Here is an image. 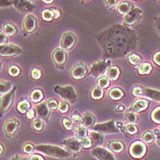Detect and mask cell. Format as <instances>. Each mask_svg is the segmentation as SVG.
I'll return each mask as SVG.
<instances>
[{
  "instance_id": "1",
  "label": "cell",
  "mask_w": 160,
  "mask_h": 160,
  "mask_svg": "<svg viewBox=\"0 0 160 160\" xmlns=\"http://www.w3.org/2000/svg\"><path fill=\"white\" fill-rule=\"evenodd\" d=\"M106 58H119L136 48V33L123 25H113L97 36Z\"/></svg>"
},
{
  "instance_id": "2",
  "label": "cell",
  "mask_w": 160,
  "mask_h": 160,
  "mask_svg": "<svg viewBox=\"0 0 160 160\" xmlns=\"http://www.w3.org/2000/svg\"><path fill=\"white\" fill-rule=\"evenodd\" d=\"M35 149L46 156L57 158H67L71 156V153H69L67 150L62 148H59L57 146L38 145V146L35 147Z\"/></svg>"
},
{
  "instance_id": "3",
  "label": "cell",
  "mask_w": 160,
  "mask_h": 160,
  "mask_svg": "<svg viewBox=\"0 0 160 160\" xmlns=\"http://www.w3.org/2000/svg\"><path fill=\"white\" fill-rule=\"evenodd\" d=\"M54 92L63 99L69 101L70 102L73 103V102H76L78 100L76 92L72 86H55Z\"/></svg>"
},
{
  "instance_id": "4",
  "label": "cell",
  "mask_w": 160,
  "mask_h": 160,
  "mask_svg": "<svg viewBox=\"0 0 160 160\" xmlns=\"http://www.w3.org/2000/svg\"><path fill=\"white\" fill-rule=\"evenodd\" d=\"M92 131L98 132L100 134L104 133V134H115L119 132V129L115 125V123L113 121H109L105 123H97L92 126Z\"/></svg>"
},
{
  "instance_id": "5",
  "label": "cell",
  "mask_w": 160,
  "mask_h": 160,
  "mask_svg": "<svg viewBox=\"0 0 160 160\" xmlns=\"http://www.w3.org/2000/svg\"><path fill=\"white\" fill-rule=\"evenodd\" d=\"M147 152V147L145 146L144 143L136 141L131 145L129 148V154L134 158H142Z\"/></svg>"
},
{
  "instance_id": "6",
  "label": "cell",
  "mask_w": 160,
  "mask_h": 160,
  "mask_svg": "<svg viewBox=\"0 0 160 160\" xmlns=\"http://www.w3.org/2000/svg\"><path fill=\"white\" fill-rule=\"evenodd\" d=\"M142 18V10L138 8H133L127 15L123 18V22L127 26H133L140 21Z\"/></svg>"
},
{
  "instance_id": "7",
  "label": "cell",
  "mask_w": 160,
  "mask_h": 160,
  "mask_svg": "<svg viewBox=\"0 0 160 160\" xmlns=\"http://www.w3.org/2000/svg\"><path fill=\"white\" fill-rule=\"evenodd\" d=\"M110 63H111L110 60H104V61L97 62V63H95V64L92 65L90 72H91L92 75H93V76L102 75V73H104L105 72H107V69H108Z\"/></svg>"
},
{
  "instance_id": "8",
  "label": "cell",
  "mask_w": 160,
  "mask_h": 160,
  "mask_svg": "<svg viewBox=\"0 0 160 160\" xmlns=\"http://www.w3.org/2000/svg\"><path fill=\"white\" fill-rule=\"evenodd\" d=\"M92 154L98 160H115L113 155L107 149L102 148H95L92 149Z\"/></svg>"
},
{
  "instance_id": "9",
  "label": "cell",
  "mask_w": 160,
  "mask_h": 160,
  "mask_svg": "<svg viewBox=\"0 0 160 160\" xmlns=\"http://www.w3.org/2000/svg\"><path fill=\"white\" fill-rule=\"evenodd\" d=\"M15 90L16 89L13 88V90H11L9 92H8L5 95H2V98H1V112H2V114L5 112L8 111V109L11 105L13 99H14V95H15Z\"/></svg>"
},
{
  "instance_id": "10",
  "label": "cell",
  "mask_w": 160,
  "mask_h": 160,
  "mask_svg": "<svg viewBox=\"0 0 160 160\" xmlns=\"http://www.w3.org/2000/svg\"><path fill=\"white\" fill-rule=\"evenodd\" d=\"M63 144L66 147V148L69 150V152H71V153H78V152H80L81 148H82L81 142L77 138H68V139H65L63 141Z\"/></svg>"
},
{
  "instance_id": "11",
  "label": "cell",
  "mask_w": 160,
  "mask_h": 160,
  "mask_svg": "<svg viewBox=\"0 0 160 160\" xmlns=\"http://www.w3.org/2000/svg\"><path fill=\"white\" fill-rule=\"evenodd\" d=\"M75 42H76V38L74 36V34L68 32L63 35L62 42H61V46L63 49H70L73 47Z\"/></svg>"
},
{
  "instance_id": "12",
  "label": "cell",
  "mask_w": 160,
  "mask_h": 160,
  "mask_svg": "<svg viewBox=\"0 0 160 160\" xmlns=\"http://www.w3.org/2000/svg\"><path fill=\"white\" fill-rule=\"evenodd\" d=\"M21 52V49L14 45H4L1 46V56H15Z\"/></svg>"
},
{
  "instance_id": "13",
  "label": "cell",
  "mask_w": 160,
  "mask_h": 160,
  "mask_svg": "<svg viewBox=\"0 0 160 160\" xmlns=\"http://www.w3.org/2000/svg\"><path fill=\"white\" fill-rule=\"evenodd\" d=\"M13 4L15 5V8L18 9L19 11L22 12H30L35 7L31 4L29 1H25V0H18V1H14Z\"/></svg>"
},
{
  "instance_id": "14",
  "label": "cell",
  "mask_w": 160,
  "mask_h": 160,
  "mask_svg": "<svg viewBox=\"0 0 160 160\" xmlns=\"http://www.w3.org/2000/svg\"><path fill=\"white\" fill-rule=\"evenodd\" d=\"M37 26V19L32 15H28L24 20V28L28 32H32Z\"/></svg>"
},
{
  "instance_id": "15",
  "label": "cell",
  "mask_w": 160,
  "mask_h": 160,
  "mask_svg": "<svg viewBox=\"0 0 160 160\" xmlns=\"http://www.w3.org/2000/svg\"><path fill=\"white\" fill-rule=\"evenodd\" d=\"M18 127V122L17 120H14V119H11V120H8L5 123V125H4V131L5 133H7L8 135L9 136H12L14 135L16 132H17V129Z\"/></svg>"
},
{
  "instance_id": "16",
  "label": "cell",
  "mask_w": 160,
  "mask_h": 160,
  "mask_svg": "<svg viewBox=\"0 0 160 160\" xmlns=\"http://www.w3.org/2000/svg\"><path fill=\"white\" fill-rule=\"evenodd\" d=\"M48 104L46 102H41L39 104H38L37 106L35 107V110L37 112L38 115L40 118H43L45 120H47L49 116V106H47Z\"/></svg>"
},
{
  "instance_id": "17",
  "label": "cell",
  "mask_w": 160,
  "mask_h": 160,
  "mask_svg": "<svg viewBox=\"0 0 160 160\" xmlns=\"http://www.w3.org/2000/svg\"><path fill=\"white\" fill-rule=\"evenodd\" d=\"M87 72H88L87 67L83 66V65H77L72 69V75L74 79H82L86 75Z\"/></svg>"
},
{
  "instance_id": "18",
  "label": "cell",
  "mask_w": 160,
  "mask_h": 160,
  "mask_svg": "<svg viewBox=\"0 0 160 160\" xmlns=\"http://www.w3.org/2000/svg\"><path fill=\"white\" fill-rule=\"evenodd\" d=\"M148 107V102L146 100H136L133 102L131 106V110L135 112L144 111Z\"/></svg>"
},
{
  "instance_id": "19",
  "label": "cell",
  "mask_w": 160,
  "mask_h": 160,
  "mask_svg": "<svg viewBox=\"0 0 160 160\" xmlns=\"http://www.w3.org/2000/svg\"><path fill=\"white\" fill-rule=\"evenodd\" d=\"M53 60L56 64L62 65L66 61V52L64 49H57L53 52Z\"/></svg>"
},
{
  "instance_id": "20",
  "label": "cell",
  "mask_w": 160,
  "mask_h": 160,
  "mask_svg": "<svg viewBox=\"0 0 160 160\" xmlns=\"http://www.w3.org/2000/svg\"><path fill=\"white\" fill-rule=\"evenodd\" d=\"M142 95L150 99H153V100H156V101H160L159 91H156V90H152V89H143Z\"/></svg>"
},
{
  "instance_id": "21",
  "label": "cell",
  "mask_w": 160,
  "mask_h": 160,
  "mask_svg": "<svg viewBox=\"0 0 160 160\" xmlns=\"http://www.w3.org/2000/svg\"><path fill=\"white\" fill-rule=\"evenodd\" d=\"M90 138L92 139V146H100L102 144L103 142V136L102 134H100L98 132H95V131H92L90 133Z\"/></svg>"
},
{
  "instance_id": "22",
  "label": "cell",
  "mask_w": 160,
  "mask_h": 160,
  "mask_svg": "<svg viewBox=\"0 0 160 160\" xmlns=\"http://www.w3.org/2000/svg\"><path fill=\"white\" fill-rule=\"evenodd\" d=\"M117 10L121 15H127L128 13L131 11V3L127 1L120 2L117 6Z\"/></svg>"
},
{
  "instance_id": "23",
  "label": "cell",
  "mask_w": 160,
  "mask_h": 160,
  "mask_svg": "<svg viewBox=\"0 0 160 160\" xmlns=\"http://www.w3.org/2000/svg\"><path fill=\"white\" fill-rule=\"evenodd\" d=\"M82 120H83L82 125L84 127H91V126H92L93 123H94V121H95L94 120V116L92 113H90V112H86V113L83 114Z\"/></svg>"
},
{
  "instance_id": "24",
  "label": "cell",
  "mask_w": 160,
  "mask_h": 160,
  "mask_svg": "<svg viewBox=\"0 0 160 160\" xmlns=\"http://www.w3.org/2000/svg\"><path fill=\"white\" fill-rule=\"evenodd\" d=\"M109 148L114 153H120L123 150V144L119 141H112L109 144Z\"/></svg>"
},
{
  "instance_id": "25",
  "label": "cell",
  "mask_w": 160,
  "mask_h": 160,
  "mask_svg": "<svg viewBox=\"0 0 160 160\" xmlns=\"http://www.w3.org/2000/svg\"><path fill=\"white\" fill-rule=\"evenodd\" d=\"M119 74H120V71H119V69H118L117 67H111V68L108 69L107 72H106L107 77H108L109 79H111V80H113V81L116 80V79L118 78Z\"/></svg>"
},
{
  "instance_id": "26",
  "label": "cell",
  "mask_w": 160,
  "mask_h": 160,
  "mask_svg": "<svg viewBox=\"0 0 160 160\" xmlns=\"http://www.w3.org/2000/svg\"><path fill=\"white\" fill-rule=\"evenodd\" d=\"M109 95L112 100H119L123 97V92L120 90V89H117V88H114V89H112L109 92Z\"/></svg>"
},
{
  "instance_id": "27",
  "label": "cell",
  "mask_w": 160,
  "mask_h": 160,
  "mask_svg": "<svg viewBox=\"0 0 160 160\" xmlns=\"http://www.w3.org/2000/svg\"><path fill=\"white\" fill-rule=\"evenodd\" d=\"M87 136V129L86 127H84L83 125H80L77 130H76V137L77 139L81 140L84 137H86Z\"/></svg>"
},
{
  "instance_id": "28",
  "label": "cell",
  "mask_w": 160,
  "mask_h": 160,
  "mask_svg": "<svg viewBox=\"0 0 160 160\" xmlns=\"http://www.w3.org/2000/svg\"><path fill=\"white\" fill-rule=\"evenodd\" d=\"M152 71V66L149 63H143L138 67V72L140 74H148Z\"/></svg>"
},
{
  "instance_id": "29",
  "label": "cell",
  "mask_w": 160,
  "mask_h": 160,
  "mask_svg": "<svg viewBox=\"0 0 160 160\" xmlns=\"http://www.w3.org/2000/svg\"><path fill=\"white\" fill-rule=\"evenodd\" d=\"M43 98V94L42 92L39 90H35L32 92L31 95H30V99L34 102H38L39 101H41V99Z\"/></svg>"
},
{
  "instance_id": "30",
  "label": "cell",
  "mask_w": 160,
  "mask_h": 160,
  "mask_svg": "<svg viewBox=\"0 0 160 160\" xmlns=\"http://www.w3.org/2000/svg\"><path fill=\"white\" fill-rule=\"evenodd\" d=\"M142 139H143L146 143L150 144V143H152V142H154V141L156 140V136H155L154 133H152V132H146V133L143 134Z\"/></svg>"
},
{
  "instance_id": "31",
  "label": "cell",
  "mask_w": 160,
  "mask_h": 160,
  "mask_svg": "<svg viewBox=\"0 0 160 160\" xmlns=\"http://www.w3.org/2000/svg\"><path fill=\"white\" fill-rule=\"evenodd\" d=\"M103 96V91L101 87H94L92 91V97L93 99H100Z\"/></svg>"
},
{
  "instance_id": "32",
  "label": "cell",
  "mask_w": 160,
  "mask_h": 160,
  "mask_svg": "<svg viewBox=\"0 0 160 160\" xmlns=\"http://www.w3.org/2000/svg\"><path fill=\"white\" fill-rule=\"evenodd\" d=\"M124 118H125V120H126L129 123H134L137 121V116H136V113L133 112H126V113L124 114Z\"/></svg>"
},
{
  "instance_id": "33",
  "label": "cell",
  "mask_w": 160,
  "mask_h": 160,
  "mask_svg": "<svg viewBox=\"0 0 160 160\" xmlns=\"http://www.w3.org/2000/svg\"><path fill=\"white\" fill-rule=\"evenodd\" d=\"M4 32L7 35H13L16 33V28L11 24H7L4 26Z\"/></svg>"
},
{
  "instance_id": "34",
  "label": "cell",
  "mask_w": 160,
  "mask_h": 160,
  "mask_svg": "<svg viewBox=\"0 0 160 160\" xmlns=\"http://www.w3.org/2000/svg\"><path fill=\"white\" fill-rule=\"evenodd\" d=\"M80 142H81V145H82V147L84 148H90L92 146V139L91 138H89V137H84V138H82V139H81L80 140Z\"/></svg>"
},
{
  "instance_id": "35",
  "label": "cell",
  "mask_w": 160,
  "mask_h": 160,
  "mask_svg": "<svg viewBox=\"0 0 160 160\" xmlns=\"http://www.w3.org/2000/svg\"><path fill=\"white\" fill-rule=\"evenodd\" d=\"M124 129L127 133H129L130 135H135L137 133V128L135 124L133 123H128L127 125L124 126Z\"/></svg>"
},
{
  "instance_id": "36",
  "label": "cell",
  "mask_w": 160,
  "mask_h": 160,
  "mask_svg": "<svg viewBox=\"0 0 160 160\" xmlns=\"http://www.w3.org/2000/svg\"><path fill=\"white\" fill-rule=\"evenodd\" d=\"M29 108V103L28 102H21L18 104V110L20 112H26Z\"/></svg>"
},
{
  "instance_id": "37",
  "label": "cell",
  "mask_w": 160,
  "mask_h": 160,
  "mask_svg": "<svg viewBox=\"0 0 160 160\" xmlns=\"http://www.w3.org/2000/svg\"><path fill=\"white\" fill-rule=\"evenodd\" d=\"M42 18L44 20H51L54 18V12L52 10L46 9L42 12Z\"/></svg>"
},
{
  "instance_id": "38",
  "label": "cell",
  "mask_w": 160,
  "mask_h": 160,
  "mask_svg": "<svg viewBox=\"0 0 160 160\" xmlns=\"http://www.w3.org/2000/svg\"><path fill=\"white\" fill-rule=\"evenodd\" d=\"M152 119L155 123H160V107L155 109L152 112Z\"/></svg>"
},
{
  "instance_id": "39",
  "label": "cell",
  "mask_w": 160,
  "mask_h": 160,
  "mask_svg": "<svg viewBox=\"0 0 160 160\" xmlns=\"http://www.w3.org/2000/svg\"><path fill=\"white\" fill-rule=\"evenodd\" d=\"M11 88V83L9 82H1V94L3 95Z\"/></svg>"
},
{
  "instance_id": "40",
  "label": "cell",
  "mask_w": 160,
  "mask_h": 160,
  "mask_svg": "<svg viewBox=\"0 0 160 160\" xmlns=\"http://www.w3.org/2000/svg\"><path fill=\"white\" fill-rule=\"evenodd\" d=\"M44 126V123L41 119H36L33 122V128L37 131H40Z\"/></svg>"
},
{
  "instance_id": "41",
  "label": "cell",
  "mask_w": 160,
  "mask_h": 160,
  "mask_svg": "<svg viewBox=\"0 0 160 160\" xmlns=\"http://www.w3.org/2000/svg\"><path fill=\"white\" fill-rule=\"evenodd\" d=\"M98 85L101 88H106L109 85V80L105 77H101L98 79Z\"/></svg>"
},
{
  "instance_id": "42",
  "label": "cell",
  "mask_w": 160,
  "mask_h": 160,
  "mask_svg": "<svg viewBox=\"0 0 160 160\" xmlns=\"http://www.w3.org/2000/svg\"><path fill=\"white\" fill-rule=\"evenodd\" d=\"M128 60L130 63H132L133 65H137L139 62H140V58L139 56H137L136 54H131L129 57H128Z\"/></svg>"
},
{
  "instance_id": "43",
  "label": "cell",
  "mask_w": 160,
  "mask_h": 160,
  "mask_svg": "<svg viewBox=\"0 0 160 160\" xmlns=\"http://www.w3.org/2000/svg\"><path fill=\"white\" fill-rule=\"evenodd\" d=\"M59 110L61 112H67L69 110V103L65 101L62 102L59 105Z\"/></svg>"
},
{
  "instance_id": "44",
  "label": "cell",
  "mask_w": 160,
  "mask_h": 160,
  "mask_svg": "<svg viewBox=\"0 0 160 160\" xmlns=\"http://www.w3.org/2000/svg\"><path fill=\"white\" fill-rule=\"evenodd\" d=\"M34 150V146L30 143H27L25 144L24 147H23V151H24L26 154H30L32 153Z\"/></svg>"
},
{
  "instance_id": "45",
  "label": "cell",
  "mask_w": 160,
  "mask_h": 160,
  "mask_svg": "<svg viewBox=\"0 0 160 160\" xmlns=\"http://www.w3.org/2000/svg\"><path fill=\"white\" fill-rule=\"evenodd\" d=\"M8 72H9V74L11 76H18L19 74V72H20V71H19V69L17 66H11L9 68V70H8Z\"/></svg>"
},
{
  "instance_id": "46",
  "label": "cell",
  "mask_w": 160,
  "mask_h": 160,
  "mask_svg": "<svg viewBox=\"0 0 160 160\" xmlns=\"http://www.w3.org/2000/svg\"><path fill=\"white\" fill-rule=\"evenodd\" d=\"M63 125H64V127L67 129V130H71V129H72V127H73V124L69 120V119H67V118H65V119H63Z\"/></svg>"
},
{
  "instance_id": "47",
  "label": "cell",
  "mask_w": 160,
  "mask_h": 160,
  "mask_svg": "<svg viewBox=\"0 0 160 160\" xmlns=\"http://www.w3.org/2000/svg\"><path fill=\"white\" fill-rule=\"evenodd\" d=\"M31 76H32L33 79L38 80V79H39L40 76H41V72H40L39 70H38V69H34V70L32 71V72H31Z\"/></svg>"
},
{
  "instance_id": "48",
  "label": "cell",
  "mask_w": 160,
  "mask_h": 160,
  "mask_svg": "<svg viewBox=\"0 0 160 160\" xmlns=\"http://www.w3.org/2000/svg\"><path fill=\"white\" fill-rule=\"evenodd\" d=\"M105 3V5L108 7V8H113L114 7H116L117 6V4H118V2L117 1H115V0H109V1H105L104 2Z\"/></svg>"
},
{
  "instance_id": "49",
  "label": "cell",
  "mask_w": 160,
  "mask_h": 160,
  "mask_svg": "<svg viewBox=\"0 0 160 160\" xmlns=\"http://www.w3.org/2000/svg\"><path fill=\"white\" fill-rule=\"evenodd\" d=\"M142 90H143V88L142 87H135L134 88V90H133V93H134V95H136V96H141L142 95Z\"/></svg>"
},
{
  "instance_id": "50",
  "label": "cell",
  "mask_w": 160,
  "mask_h": 160,
  "mask_svg": "<svg viewBox=\"0 0 160 160\" xmlns=\"http://www.w3.org/2000/svg\"><path fill=\"white\" fill-rule=\"evenodd\" d=\"M72 122H73V123H76V124H82L83 120L79 115H73L72 116Z\"/></svg>"
},
{
  "instance_id": "51",
  "label": "cell",
  "mask_w": 160,
  "mask_h": 160,
  "mask_svg": "<svg viewBox=\"0 0 160 160\" xmlns=\"http://www.w3.org/2000/svg\"><path fill=\"white\" fill-rule=\"evenodd\" d=\"M48 106H49V109H52V110H54V109H56L57 107H58V103H57V102H55V101H49L48 102Z\"/></svg>"
},
{
  "instance_id": "52",
  "label": "cell",
  "mask_w": 160,
  "mask_h": 160,
  "mask_svg": "<svg viewBox=\"0 0 160 160\" xmlns=\"http://www.w3.org/2000/svg\"><path fill=\"white\" fill-rule=\"evenodd\" d=\"M6 33L4 32V31H2L1 32V46H4V44L6 43V41H7V37H6Z\"/></svg>"
},
{
  "instance_id": "53",
  "label": "cell",
  "mask_w": 160,
  "mask_h": 160,
  "mask_svg": "<svg viewBox=\"0 0 160 160\" xmlns=\"http://www.w3.org/2000/svg\"><path fill=\"white\" fill-rule=\"evenodd\" d=\"M28 160H44V158H42V156L36 154V155H32Z\"/></svg>"
},
{
  "instance_id": "54",
  "label": "cell",
  "mask_w": 160,
  "mask_h": 160,
  "mask_svg": "<svg viewBox=\"0 0 160 160\" xmlns=\"http://www.w3.org/2000/svg\"><path fill=\"white\" fill-rule=\"evenodd\" d=\"M154 62H156L158 65H160V51L157 52L154 56Z\"/></svg>"
},
{
  "instance_id": "55",
  "label": "cell",
  "mask_w": 160,
  "mask_h": 160,
  "mask_svg": "<svg viewBox=\"0 0 160 160\" xmlns=\"http://www.w3.org/2000/svg\"><path fill=\"white\" fill-rule=\"evenodd\" d=\"M28 117L29 118V119H32L34 116H35V111L33 110V109H30V110H28Z\"/></svg>"
},
{
  "instance_id": "56",
  "label": "cell",
  "mask_w": 160,
  "mask_h": 160,
  "mask_svg": "<svg viewBox=\"0 0 160 160\" xmlns=\"http://www.w3.org/2000/svg\"><path fill=\"white\" fill-rule=\"evenodd\" d=\"M9 160H26V158H24L23 157H21L19 155H15V156H13L12 158H10Z\"/></svg>"
},
{
  "instance_id": "57",
  "label": "cell",
  "mask_w": 160,
  "mask_h": 160,
  "mask_svg": "<svg viewBox=\"0 0 160 160\" xmlns=\"http://www.w3.org/2000/svg\"><path fill=\"white\" fill-rule=\"evenodd\" d=\"M157 29H158V32L160 35V18H158V19L157 20Z\"/></svg>"
},
{
  "instance_id": "58",
  "label": "cell",
  "mask_w": 160,
  "mask_h": 160,
  "mask_svg": "<svg viewBox=\"0 0 160 160\" xmlns=\"http://www.w3.org/2000/svg\"><path fill=\"white\" fill-rule=\"evenodd\" d=\"M53 12H54V17L55 18H59L60 17V11L58 9H54Z\"/></svg>"
},
{
  "instance_id": "59",
  "label": "cell",
  "mask_w": 160,
  "mask_h": 160,
  "mask_svg": "<svg viewBox=\"0 0 160 160\" xmlns=\"http://www.w3.org/2000/svg\"><path fill=\"white\" fill-rule=\"evenodd\" d=\"M43 3H45V4H51V3H53V1L52 0H50V1H43Z\"/></svg>"
},
{
  "instance_id": "60",
  "label": "cell",
  "mask_w": 160,
  "mask_h": 160,
  "mask_svg": "<svg viewBox=\"0 0 160 160\" xmlns=\"http://www.w3.org/2000/svg\"><path fill=\"white\" fill-rule=\"evenodd\" d=\"M157 143H158V146H160V138L157 139Z\"/></svg>"
},
{
  "instance_id": "61",
  "label": "cell",
  "mask_w": 160,
  "mask_h": 160,
  "mask_svg": "<svg viewBox=\"0 0 160 160\" xmlns=\"http://www.w3.org/2000/svg\"><path fill=\"white\" fill-rule=\"evenodd\" d=\"M119 110H120V111L123 110V106H120V107H119Z\"/></svg>"
},
{
  "instance_id": "62",
  "label": "cell",
  "mask_w": 160,
  "mask_h": 160,
  "mask_svg": "<svg viewBox=\"0 0 160 160\" xmlns=\"http://www.w3.org/2000/svg\"><path fill=\"white\" fill-rule=\"evenodd\" d=\"M3 153V146L1 145V154Z\"/></svg>"
},
{
  "instance_id": "63",
  "label": "cell",
  "mask_w": 160,
  "mask_h": 160,
  "mask_svg": "<svg viewBox=\"0 0 160 160\" xmlns=\"http://www.w3.org/2000/svg\"><path fill=\"white\" fill-rule=\"evenodd\" d=\"M158 3H159V4H160V1H158Z\"/></svg>"
},
{
  "instance_id": "64",
  "label": "cell",
  "mask_w": 160,
  "mask_h": 160,
  "mask_svg": "<svg viewBox=\"0 0 160 160\" xmlns=\"http://www.w3.org/2000/svg\"><path fill=\"white\" fill-rule=\"evenodd\" d=\"M159 131H160V126H159Z\"/></svg>"
}]
</instances>
